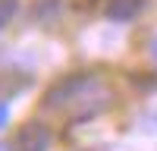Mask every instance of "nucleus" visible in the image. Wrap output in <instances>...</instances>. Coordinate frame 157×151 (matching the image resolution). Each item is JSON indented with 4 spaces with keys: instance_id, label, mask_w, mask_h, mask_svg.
Returning <instances> with one entry per match:
<instances>
[{
    "instance_id": "5",
    "label": "nucleus",
    "mask_w": 157,
    "mask_h": 151,
    "mask_svg": "<svg viewBox=\"0 0 157 151\" xmlns=\"http://www.w3.org/2000/svg\"><path fill=\"white\" fill-rule=\"evenodd\" d=\"M6 120H10V104H6V101H0V129L6 126Z\"/></svg>"
},
{
    "instance_id": "4",
    "label": "nucleus",
    "mask_w": 157,
    "mask_h": 151,
    "mask_svg": "<svg viewBox=\"0 0 157 151\" xmlns=\"http://www.w3.org/2000/svg\"><path fill=\"white\" fill-rule=\"evenodd\" d=\"M13 13H16V0H0V29L13 19Z\"/></svg>"
},
{
    "instance_id": "2",
    "label": "nucleus",
    "mask_w": 157,
    "mask_h": 151,
    "mask_svg": "<svg viewBox=\"0 0 157 151\" xmlns=\"http://www.w3.org/2000/svg\"><path fill=\"white\" fill-rule=\"evenodd\" d=\"M47 145H50V132L41 123H25L16 132L10 151H47Z\"/></svg>"
},
{
    "instance_id": "7",
    "label": "nucleus",
    "mask_w": 157,
    "mask_h": 151,
    "mask_svg": "<svg viewBox=\"0 0 157 151\" xmlns=\"http://www.w3.org/2000/svg\"><path fill=\"white\" fill-rule=\"evenodd\" d=\"M0 151H6V148H3V145H0Z\"/></svg>"
},
{
    "instance_id": "1",
    "label": "nucleus",
    "mask_w": 157,
    "mask_h": 151,
    "mask_svg": "<svg viewBox=\"0 0 157 151\" xmlns=\"http://www.w3.org/2000/svg\"><path fill=\"white\" fill-rule=\"evenodd\" d=\"M98 79L94 76H69V79H63L60 85H54L44 98V107L47 110H63L75 104L78 113L75 117H91V107H85V101H107L104 95H98Z\"/></svg>"
},
{
    "instance_id": "3",
    "label": "nucleus",
    "mask_w": 157,
    "mask_h": 151,
    "mask_svg": "<svg viewBox=\"0 0 157 151\" xmlns=\"http://www.w3.org/2000/svg\"><path fill=\"white\" fill-rule=\"evenodd\" d=\"M145 6V0H104V13H107V19H116V22H126L141 13Z\"/></svg>"
},
{
    "instance_id": "6",
    "label": "nucleus",
    "mask_w": 157,
    "mask_h": 151,
    "mask_svg": "<svg viewBox=\"0 0 157 151\" xmlns=\"http://www.w3.org/2000/svg\"><path fill=\"white\" fill-rule=\"evenodd\" d=\"M151 57L157 60V38H154V41H151Z\"/></svg>"
}]
</instances>
